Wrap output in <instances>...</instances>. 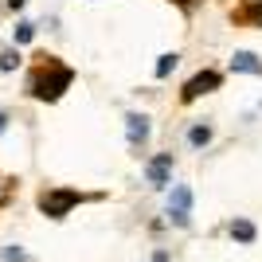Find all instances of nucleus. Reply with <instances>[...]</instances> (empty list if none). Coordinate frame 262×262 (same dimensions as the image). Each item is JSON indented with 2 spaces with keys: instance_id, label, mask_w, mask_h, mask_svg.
<instances>
[{
  "instance_id": "nucleus-16",
  "label": "nucleus",
  "mask_w": 262,
  "mask_h": 262,
  "mask_svg": "<svg viewBox=\"0 0 262 262\" xmlns=\"http://www.w3.org/2000/svg\"><path fill=\"white\" fill-rule=\"evenodd\" d=\"M8 8L16 12V8H24V0H8Z\"/></svg>"
},
{
  "instance_id": "nucleus-17",
  "label": "nucleus",
  "mask_w": 262,
  "mask_h": 262,
  "mask_svg": "<svg viewBox=\"0 0 262 262\" xmlns=\"http://www.w3.org/2000/svg\"><path fill=\"white\" fill-rule=\"evenodd\" d=\"M4 125H8V114H0V133H4Z\"/></svg>"
},
{
  "instance_id": "nucleus-3",
  "label": "nucleus",
  "mask_w": 262,
  "mask_h": 262,
  "mask_svg": "<svg viewBox=\"0 0 262 262\" xmlns=\"http://www.w3.org/2000/svg\"><path fill=\"white\" fill-rule=\"evenodd\" d=\"M219 82H223V75L219 71H200V75H192L184 82V90H180V102H196L200 94H211V90H219Z\"/></svg>"
},
{
  "instance_id": "nucleus-10",
  "label": "nucleus",
  "mask_w": 262,
  "mask_h": 262,
  "mask_svg": "<svg viewBox=\"0 0 262 262\" xmlns=\"http://www.w3.org/2000/svg\"><path fill=\"white\" fill-rule=\"evenodd\" d=\"M208 141H211V125H192V129H188V145H192V149H204Z\"/></svg>"
},
{
  "instance_id": "nucleus-8",
  "label": "nucleus",
  "mask_w": 262,
  "mask_h": 262,
  "mask_svg": "<svg viewBox=\"0 0 262 262\" xmlns=\"http://www.w3.org/2000/svg\"><path fill=\"white\" fill-rule=\"evenodd\" d=\"M231 71H239V75H262V59L254 51H235L231 55Z\"/></svg>"
},
{
  "instance_id": "nucleus-9",
  "label": "nucleus",
  "mask_w": 262,
  "mask_h": 262,
  "mask_svg": "<svg viewBox=\"0 0 262 262\" xmlns=\"http://www.w3.org/2000/svg\"><path fill=\"white\" fill-rule=\"evenodd\" d=\"M231 235L239 243H254V223L251 219H235V223H231Z\"/></svg>"
},
{
  "instance_id": "nucleus-5",
  "label": "nucleus",
  "mask_w": 262,
  "mask_h": 262,
  "mask_svg": "<svg viewBox=\"0 0 262 262\" xmlns=\"http://www.w3.org/2000/svg\"><path fill=\"white\" fill-rule=\"evenodd\" d=\"M145 176H149V184H153V188H164V184H168V176H172V157H168V153L153 157V161L145 164Z\"/></svg>"
},
{
  "instance_id": "nucleus-4",
  "label": "nucleus",
  "mask_w": 262,
  "mask_h": 262,
  "mask_svg": "<svg viewBox=\"0 0 262 262\" xmlns=\"http://www.w3.org/2000/svg\"><path fill=\"white\" fill-rule=\"evenodd\" d=\"M168 215H172L176 227H188V219H192V188H188V184H176V188H172Z\"/></svg>"
},
{
  "instance_id": "nucleus-13",
  "label": "nucleus",
  "mask_w": 262,
  "mask_h": 262,
  "mask_svg": "<svg viewBox=\"0 0 262 262\" xmlns=\"http://www.w3.org/2000/svg\"><path fill=\"white\" fill-rule=\"evenodd\" d=\"M16 67H20V51H12V47H8V51L0 55V71H16Z\"/></svg>"
},
{
  "instance_id": "nucleus-14",
  "label": "nucleus",
  "mask_w": 262,
  "mask_h": 262,
  "mask_svg": "<svg viewBox=\"0 0 262 262\" xmlns=\"http://www.w3.org/2000/svg\"><path fill=\"white\" fill-rule=\"evenodd\" d=\"M0 262H24V251L20 247H8V251L0 254Z\"/></svg>"
},
{
  "instance_id": "nucleus-7",
  "label": "nucleus",
  "mask_w": 262,
  "mask_h": 262,
  "mask_svg": "<svg viewBox=\"0 0 262 262\" xmlns=\"http://www.w3.org/2000/svg\"><path fill=\"white\" fill-rule=\"evenodd\" d=\"M231 20H235V24H247V28H262V0H247V4H239Z\"/></svg>"
},
{
  "instance_id": "nucleus-6",
  "label": "nucleus",
  "mask_w": 262,
  "mask_h": 262,
  "mask_svg": "<svg viewBox=\"0 0 262 262\" xmlns=\"http://www.w3.org/2000/svg\"><path fill=\"white\" fill-rule=\"evenodd\" d=\"M125 133H129V149H141L149 137V118L145 114H125Z\"/></svg>"
},
{
  "instance_id": "nucleus-2",
  "label": "nucleus",
  "mask_w": 262,
  "mask_h": 262,
  "mask_svg": "<svg viewBox=\"0 0 262 262\" xmlns=\"http://www.w3.org/2000/svg\"><path fill=\"white\" fill-rule=\"evenodd\" d=\"M78 200H82V196H78L75 188H51V192H43V196H39V208H43V215L63 219L67 211L78 204Z\"/></svg>"
},
{
  "instance_id": "nucleus-11",
  "label": "nucleus",
  "mask_w": 262,
  "mask_h": 262,
  "mask_svg": "<svg viewBox=\"0 0 262 262\" xmlns=\"http://www.w3.org/2000/svg\"><path fill=\"white\" fill-rule=\"evenodd\" d=\"M180 63V55L176 51H168V55H161V59H157V78H168L172 75V67Z\"/></svg>"
},
{
  "instance_id": "nucleus-15",
  "label": "nucleus",
  "mask_w": 262,
  "mask_h": 262,
  "mask_svg": "<svg viewBox=\"0 0 262 262\" xmlns=\"http://www.w3.org/2000/svg\"><path fill=\"white\" fill-rule=\"evenodd\" d=\"M168 4H176V8H180V12H192V8H196V4H200V0H168Z\"/></svg>"
},
{
  "instance_id": "nucleus-12",
  "label": "nucleus",
  "mask_w": 262,
  "mask_h": 262,
  "mask_svg": "<svg viewBox=\"0 0 262 262\" xmlns=\"http://www.w3.org/2000/svg\"><path fill=\"white\" fill-rule=\"evenodd\" d=\"M35 39V24H16V43H32Z\"/></svg>"
},
{
  "instance_id": "nucleus-1",
  "label": "nucleus",
  "mask_w": 262,
  "mask_h": 262,
  "mask_svg": "<svg viewBox=\"0 0 262 262\" xmlns=\"http://www.w3.org/2000/svg\"><path fill=\"white\" fill-rule=\"evenodd\" d=\"M75 82V71L67 63H59L55 55H39V63L32 67V75H28V94L39 102H59L63 98V90H71Z\"/></svg>"
}]
</instances>
